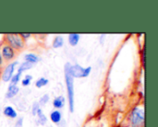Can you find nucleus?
Instances as JSON below:
<instances>
[{
  "mask_svg": "<svg viewBox=\"0 0 158 127\" xmlns=\"http://www.w3.org/2000/svg\"><path fill=\"white\" fill-rule=\"evenodd\" d=\"M65 101H65V98H64L63 96H58L57 98H56V99L54 100L53 105H54V107L56 108V109H61V108L64 107Z\"/></svg>",
  "mask_w": 158,
  "mask_h": 127,
  "instance_id": "obj_9",
  "label": "nucleus"
},
{
  "mask_svg": "<svg viewBox=\"0 0 158 127\" xmlns=\"http://www.w3.org/2000/svg\"><path fill=\"white\" fill-rule=\"evenodd\" d=\"M24 58H25V62H28V63H30V64H31L33 65L40 61L39 56L34 54H26L24 56Z\"/></svg>",
  "mask_w": 158,
  "mask_h": 127,
  "instance_id": "obj_7",
  "label": "nucleus"
},
{
  "mask_svg": "<svg viewBox=\"0 0 158 127\" xmlns=\"http://www.w3.org/2000/svg\"><path fill=\"white\" fill-rule=\"evenodd\" d=\"M131 123L132 127H143L144 124V112L143 109L136 107L132 110Z\"/></svg>",
  "mask_w": 158,
  "mask_h": 127,
  "instance_id": "obj_2",
  "label": "nucleus"
},
{
  "mask_svg": "<svg viewBox=\"0 0 158 127\" xmlns=\"http://www.w3.org/2000/svg\"><path fill=\"white\" fill-rule=\"evenodd\" d=\"M6 40H7L8 43L10 44L9 46L12 47L13 49L14 48L15 49H21L24 46L23 40L19 34H15V33L6 34Z\"/></svg>",
  "mask_w": 158,
  "mask_h": 127,
  "instance_id": "obj_4",
  "label": "nucleus"
},
{
  "mask_svg": "<svg viewBox=\"0 0 158 127\" xmlns=\"http://www.w3.org/2000/svg\"><path fill=\"white\" fill-rule=\"evenodd\" d=\"M31 79H32V77H31V76H29V75L26 76L25 78L22 80V86H24V87L29 86L30 83H31Z\"/></svg>",
  "mask_w": 158,
  "mask_h": 127,
  "instance_id": "obj_18",
  "label": "nucleus"
},
{
  "mask_svg": "<svg viewBox=\"0 0 158 127\" xmlns=\"http://www.w3.org/2000/svg\"><path fill=\"white\" fill-rule=\"evenodd\" d=\"M40 109V105L37 103V102H35L33 105H32V115H36V113H37V111Z\"/></svg>",
  "mask_w": 158,
  "mask_h": 127,
  "instance_id": "obj_20",
  "label": "nucleus"
},
{
  "mask_svg": "<svg viewBox=\"0 0 158 127\" xmlns=\"http://www.w3.org/2000/svg\"><path fill=\"white\" fill-rule=\"evenodd\" d=\"M2 54L6 60H11L15 56V52H14V49L12 47H10L9 45H6L3 47Z\"/></svg>",
  "mask_w": 158,
  "mask_h": 127,
  "instance_id": "obj_6",
  "label": "nucleus"
},
{
  "mask_svg": "<svg viewBox=\"0 0 158 127\" xmlns=\"http://www.w3.org/2000/svg\"><path fill=\"white\" fill-rule=\"evenodd\" d=\"M48 101H49V96H48L47 94H45V95H44V96L40 99V102H39L40 104H39V105H43V106H44V105H45V103H46Z\"/></svg>",
  "mask_w": 158,
  "mask_h": 127,
  "instance_id": "obj_19",
  "label": "nucleus"
},
{
  "mask_svg": "<svg viewBox=\"0 0 158 127\" xmlns=\"http://www.w3.org/2000/svg\"><path fill=\"white\" fill-rule=\"evenodd\" d=\"M32 66H33V65H31V64H30V63H28V62H24V63H22V64L20 65V66L19 67V73L21 74L22 72L31 69Z\"/></svg>",
  "mask_w": 158,
  "mask_h": 127,
  "instance_id": "obj_15",
  "label": "nucleus"
},
{
  "mask_svg": "<svg viewBox=\"0 0 158 127\" xmlns=\"http://www.w3.org/2000/svg\"><path fill=\"white\" fill-rule=\"evenodd\" d=\"M19 35H20L21 38H24V39H27V38H29V37L31 36L30 33H21V34H19Z\"/></svg>",
  "mask_w": 158,
  "mask_h": 127,
  "instance_id": "obj_22",
  "label": "nucleus"
},
{
  "mask_svg": "<svg viewBox=\"0 0 158 127\" xmlns=\"http://www.w3.org/2000/svg\"><path fill=\"white\" fill-rule=\"evenodd\" d=\"M48 84V79L44 78V77H42L40 79H38L36 82H35V86L37 88H43L44 86H46Z\"/></svg>",
  "mask_w": 158,
  "mask_h": 127,
  "instance_id": "obj_17",
  "label": "nucleus"
},
{
  "mask_svg": "<svg viewBox=\"0 0 158 127\" xmlns=\"http://www.w3.org/2000/svg\"><path fill=\"white\" fill-rule=\"evenodd\" d=\"M69 63L65 65V80L67 86V92H68V99H69V111L71 113L74 112V78L70 74L69 71Z\"/></svg>",
  "mask_w": 158,
  "mask_h": 127,
  "instance_id": "obj_1",
  "label": "nucleus"
},
{
  "mask_svg": "<svg viewBox=\"0 0 158 127\" xmlns=\"http://www.w3.org/2000/svg\"><path fill=\"white\" fill-rule=\"evenodd\" d=\"M69 71H70V74L73 77V78L74 77H78V78L86 77H88L90 75V73L92 71V66H88L86 68H83L80 65H72L70 64V65H69Z\"/></svg>",
  "mask_w": 158,
  "mask_h": 127,
  "instance_id": "obj_3",
  "label": "nucleus"
},
{
  "mask_svg": "<svg viewBox=\"0 0 158 127\" xmlns=\"http://www.w3.org/2000/svg\"><path fill=\"white\" fill-rule=\"evenodd\" d=\"M20 76H21V74L19 73V72H18L16 75H14V76L11 77V79H10V86H17L18 82L19 81Z\"/></svg>",
  "mask_w": 158,
  "mask_h": 127,
  "instance_id": "obj_16",
  "label": "nucleus"
},
{
  "mask_svg": "<svg viewBox=\"0 0 158 127\" xmlns=\"http://www.w3.org/2000/svg\"><path fill=\"white\" fill-rule=\"evenodd\" d=\"M64 44V39L62 36H56L54 40V42H53V46L54 48H60L62 47Z\"/></svg>",
  "mask_w": 158,
  "mask_h": 127,
  "instance_id": "obj_14",
  "label": "nucleus"
},
{
  "mask_svg": "<svg viewBox=\"0 0 158 127\" xmlns=\"http://www.w3.org/2000/svg\"><path fill=\"white\" fill-rule=\"evenodd\" d=\"M80 41V34L71 33L69 35V42L71 46H76Z\"/></svg>",
  "mask_w": 158,
  "mask_h": 127,
  "instance_id": "obj_10",
  "label": "nucleus"
},
{
  "mask_svg": "<svg viewBox=\"0 0 158 127\" xmlns=\"http://www.w3.org/2000/svg\"><path fill=\"white\" fill-rule=\"evenodd\" d=\"M17 64H18V62H14V63H11L10 65H8L6 67V69H5V71H4V73L2 75V79H3L4 82H8L11 79V77H13V73H14L15 66H16Z\"/></svg>",
  "mask_w": 158,
  "mask_h": 127,
  "instance_id": "obj_5",
  "label": "nucleus"
},
{
  "mask_svg": "<svg viewBox=\"0 0 158 127\" xmlns=\"http://www.w3.org/2000/svg\"><path fill=\"white\" fill-rule=\"evenodd\" d=\"M61 118H62V115H61V113L59 111H54L50 114V119L55 124H58L61 121Z\"/></svg>",
  "mask_w": 158,
  "mask_h": 127,
  "instance_id": "obj_12",
  "label": "nucleus"
},
{
  "mask_svg": "<svg viewBox=\"0 0 158 127\" xmlns=\"http://www.w3.org/2000/svg\"><path fill=\"white\" fill-rule=\"evenodd\" d=\"M2 64V55H1V53H0V65Z\"/></svg>",
  "mask_w": 158,
  "mask_h": 127,
  "instance_id": "obj_23",
  "label": "nucleus"
},
{
  "mask_svg": "<svg viewBox=\"0 0 158 127\" xmlns=\"http://www.w3.org/2000/svg\"><path fill=\"white\" fill-rule=\"evenodd\" d=\"M36 115H38V118H39V119H38V122H39V124L42 125H44L46 124V122H47V118H46V116L43 113V112H42L41 109H39V110L37 111Z\"/></svg>",
  "mask_w": 158,
  "mask_h": 127,
  "instance_id": "obj_13",
  "label": "nucleus"
},
{
  "mask_svg": "<svg viewBox=\"0 0 158 127\" xmlns=\"http://www.w3.org/2000/svg\"><path fill=\"white\" fill-rule=\"evenodd\" d=\"M19 88L17 86H10L8 87V89L6 93V99H11L13 97H15L18 93H19Z\"/></svg>",
  "mask_w": 158,
  "mask_h": 127,
  "instance_id": "obj_8",
  "label": "nucleus"
},
{
  "mask_svg": "<svg viewBox=\"0 0 158 127\" xmlns=\"http://www.w3.org/2000/svg\"><path fill=\"white\" fill-rule=\"evenodd\" d=\"M4 114H5L6 116L9 117V118H16V117L18 116L16 111H15L14 108L11 107V106H7V107L5 108V110H4Z\"/></svg>",
  "mask_w": 158,
  "mask_h": 127,
  "instance_id": "obj_11",
  "label": "nucleus"
},
{
  "mask_svg": "<svg viewBox=\"0 0 158 127\" xmlns=\"http://www.w3.org/2000/svg\"><path fill=\"white\" fill-rule=\"evenodd\" d=\"M23 125V118L20 117L17 120L16 124H15V127H22Z\"/></svg>",
  "mask_w": 158,
  "mask_h": 127,
  "instance_id": "obj_21",
  "label": "nucleus"
}]
</instances>
